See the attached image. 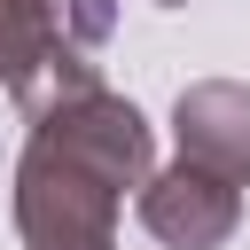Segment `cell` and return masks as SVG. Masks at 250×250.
I'll list each match as a JSON object with an SVG mask.
<instances>
[{
  "label": "cell",
  "instance_id": "6da1fadb",
  "mask_svg": "<svg viewBox=\"0 0 250 250\" xmlns=\"http://www.w3.org/2000/svg\"><path fill=\"white\" fill-rule=\"evenodd\" d=\"M16 156V234L23 250H117V211L156 180L148 117L109 94L102 78L78 94H55L23 117Z\"/></svg>",
  "mask_w": 250,
  "mask_h": 250
},
{
  "label": "cell",
  "instance_id": "7a4b0ae2",
  "mask_svg": "<svg viewBox=\"0 0 250 250\" xmlns=\"http://www.w3.org/2000/svg\"><path fill=\"white\" fill-rule=\"evenodd\" d=\"M133 211H141V227L164 250H227L234 227H242V188H227L219 172H203V164L180 156V164H164L133 195Z\"/></svg>",
  "mask_w": 250,
  "mask_h": 250
},
{
  "label": "cell",
  "instance_id": "3957f363",
  "mask_svg": "<svg viewBox=\"0 0 250 250\" xmlns=\"http://www.w3.org/2000/svg\"><path fill=\"white\" fill-rule=\"evenodd\" d=\"M172 133L180 156L219 172L227 188H250V86L242 78H195L172 102Z\"/></svg>",
  "mask_w": 250,
  "mask_h": 250
},
{
  "label": "cell",
  "instance_id": "277c9868",
  "mask_svg": "<svg viewBox=\"0 0 250 250\" xmlns=\"http://www.w3.org/2000/svg\"><path fill=\"white\" fill-rule=\"evenodd\" d=\"M86 62L94 55L70 47V31H62V16L47 0H0V86L16 94V109H31L47 86H62Z\"/></svg>",
  "mask_w": 250,
  "mask_h": 250
},
{
  "label": "cell",
  "instance_id": "5b68a950",
  "mask_svg": "<svg viewBox=\"0 0 250 250\" xmlns=\"http://www.w3.org/2000/svg\"><path fill=\"white\" fill-rule=\"evenodd\" d=\"M55 16H62V31H70V47H102L109 31H117V0H47Z\"/></svg>",
  "mask_w": 250,
  "mask_h": 250
},
{
  "label": "cell",
  "instance_id": "8992f818",
  "mask_svg": "<svg viewBox=\"0 0 250 250\" xmlns=\"http://www.w3.org/2000/svg\"><path fill=\"white\" fill-rule=\"evenodd\" d=\"M156 8H188V0H156Z\"/></svg>",
  "mask_w": 250,
  "mask_h": 250
}]
</instances>
